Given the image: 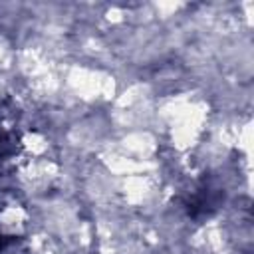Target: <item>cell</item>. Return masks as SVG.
Segmentation results:
<instances>
[{
	"mask_svg": "<svg viewBox=\"0 0 254 254\" xmlns=\"http://www.w3.org/2000/svg\"><path fill=\"white\" fill-rule=\"evenodd\" d=\"M224 198V190L216 185H212L210 181H202L196 190L190 194V198L187 200V212L192 218H200V216H210L218 204Z\"/></svg>",
	"mask_w": 254,
	"mask_h": 254,
	"instance_id": "6da1fadb",
	"label": "cell"
},
{
	"mask_svg": "<svg viewBox=\"0 0 254 254\" xmlns=\"http://www.w3.org/2000/svg\"><path fill=\"white\" fill-rule=\"evenodd\" d=\"M2 111V107H0ZM6 117L0 113V159L10 157L16 153V143H18V133L14 127H6Z\"/></svg>",
	"mask_w": 254,
	"mask_h": 254,
	"instance_id": "7a4b0ae2",
	"label": "cell"
}]
</instances>
